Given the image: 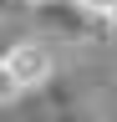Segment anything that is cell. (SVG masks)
<instances>
[{"mask_svg": "<svg viewBox=\"0 0 117 122\" xmlns=\"http://www.w3.org/2000/svg\"><path fill=\"white\" fill-rule=\"evenodd\" d=\"M15 5H36V0H15Z\"/></svg>", "mask_w": 117, "mask_h": 122, "instance_id": "7", "label": "cell"}, {"mask_svg": "<svg viewBox=\"0 0 117 122\" xmlns=\"http://www.w3.org/2000/svg\"><path fill=\"white\" fill-rule=\"evenodd\" d=\"M76 5H81L86 15H97V20H102V15H107V10L117 5V0H76Z\"/></svg>", "mask_w": 117, "mask_h": 122, "instance_id": "4", "label": "cell"}, {"mask_svg": "<svg viewBox=\"0 0 117 122\" xmlns=\"http://www.w3.org/2000/svg\"><path fill=\"white\" fill-rule=\"evenodd\" d=\"M10 5H15V0H0V15H5V10H10Z\"/></svg>", "mask_w": 117, "mask_h": 122, "instance_id": "6", "label": "cell"}, {"mask_svg": "<svg viewBox=\"0 0 117 122\" xmlns=\"http://www.w3.org/2000/svg\"><path fill=\"white\" fill-rule=\"evenodd\" d=\"M102 30H107V36H117V5H112L107 15H102Z\"/></svg>", "mask_w": 117, "mask_h": 122, "instance_id": "5", "label": "cell"}, {"mask_svg": "<svg viewBox=\"0 0 117 122\" xmlns=\"http://www.w3.org/2000/svg\"><path fill=\"white\" fill-rule=\"evenodd\" d=\"M36 20L46 25V30H56L61 41H92L97 30H102V20L97 15H86L76 0H36Z\"/></svg>", "mask_w": 117, "mask_h": 122, "instance_id": "2", "label": "cell"}, {"mask_svg": "<svg viewBox=\"0 0 117 122\" xmlns=\"http://www.w3.org/2000/svg\"><path fill=\"white\" fill-rule=\"evenodd\" d=\"M15 97H20V92H15V81H10V76H5V66H0V107H10Z\"/></svg>", "mask_w": 117, "mask_h": 122, "instance_id": "3", "label": "cell"}, {"mask_svg": "<svg viewBox=\"0 0 117 122\" xmlns=\"http://www.w3.org/2000/svg\"><path fill=\"white\" fill-rule=\"evenodd\" d=\"M0 66H5V76L15 81V92H36V86L51 81V71H56V51H51L46 41H15L5 56H0Z\"/></svg>", "mask_w": 117, "mask_h": 122, "instance_id": "1", "label": "cell"}]
</instances>
